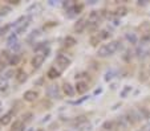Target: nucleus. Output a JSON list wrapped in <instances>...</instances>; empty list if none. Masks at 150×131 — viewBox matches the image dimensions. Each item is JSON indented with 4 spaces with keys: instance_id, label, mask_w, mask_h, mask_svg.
I'll return each mask as SVG.
<instances>
[{
    "instance_id": "1",
    "label": "nucleus",
    "mask_w": 150,
    "mask_h": 131,
    "mask_svg": "<svg viewBox=\"0 0 150 131\" xmlns=\"http://www.w3.org/2000/svg\"><path fill=\"white\" fill-rule=\"evenodd\" d=\"M119 46H121L119 41H110L109 44L101 45L97 50V54H98V57H108V56H112L113 53H115L119 49Z\"/></svg>"
},
{
    "instance_id": "2",
    "label": "nucleus",
    "mask_w": 150,
    "mask_h": 131,
    "mask_svg": "<svg viewBox=\"0 0 150 131\" xmlns=\"http://www.w3.org/2000/svg\"><path fill=\"white\" fill-rule=\"evenodd\" d=\"M101 12L98 11H92L90 13H89L88 16V27L90 28V29H94V28L100 24V20H101Z\"/></svg>"
},
{
    "instance_id": "3",
    "label": "nucleus",
    "mask_w": 150,
    "mask_h": 131,
    "mask_svg": "<svg viewBox=\"0 0 150 131\" xmlns=\"http://www.w3.org/2000/svg\"><path fill=\"white\" fill-rule=\"evenodd\" d=\"M56 64H57L61 69H66V68L70 65V60L66 57V56H64V54H58L57 57H56Z\"/></svg>"
},
{
    "instance_id": "4",
    "label": "nucleus",
    "mask_w": 150,
    "mask_h": 131,
    "mask_svg": "<svg viewBox=\"0 0 150 131\" xmlns=\"http://www.w3.org/2000/svg\"><path fill=\"white\" fill-rule=\"evenodd\" d=\"M86 21H88V20L85 19V17H81V19L74 24V31H76L77 33H82V31L88 27V23H86Z\"/></svg>"
},
{
    "instance_id": "5",
    "label": "nucleus",
    "mask_w": 150,
    "mask_h": 131,
    "mask_svg": "<svg viewBox=\"0 0 150 131\" xmlns=\"http://www.w3.org/2000/svg\"><path fill=\"white\" fill-rule=\"evenodd\" d=\"M46 95L50 97V98H58L60 94H58V88L57 85H49L46 88Z\"/></svg>"
},
{
    "instance_id": "6",
    "label": "nucleus",
    "mask_w": 150,
    "mask_h": 131,
    "mask_svg": "<svg viewBox=\"0 0 150 131\" xmlns=\"http://www.w3.org/2000/svg\"><path fill=\"white\" fill-rule=\"evenodd\" d=\"M44 61H45V56L37 54V56H35V57L32 58V66H33L35 69H37V68H40V66L44 64Z\"/></svg>"
},
{
    "instance_id": "7",
    "label": "nucleus",
    "mask_w": 150,
    "mask_h": 131,
    "mask_svg": "<svg viewBox=\"0 0 150 131\" xmlns=\"http://www.w3.org/2000/svg\"><path fill=\"white\" fill-rule=\"evenodd\" d=\"M37 92H35V90H28V92L24 93V99L27 101V102H33V101L37 99Z\"/></svg>"
},
{
    "instance_id": "8",
    "label": "nucleus",
    "mask_w": 150,
    "mask_h": 131,
    "mask_svg": "<svg viewBox=\"0 0 150 131\" xmlns=\"http://www.w3.org/2000/svg\"><path fill=\"white\" fill-rule=\"evenodd\" d=\"M62 90H64V93H65L68 97H73L74 93H76V89L70 85V84H68V82H64V84H62Z\"/></svg>"
},
{
    "instance_id": "9",
    "label": "nucleus",
    "mask_w": 150,
    "mask_h": 131,
    "mask_svg": "<svg viewBox=\"0 0 150 131\" xmlns=\"http://www.w3.org/2000/svg\"><path fill=\"white\" fill-rule=\"evenodd\" d=\"M86 90H88V84H86V82L80 81V82H77V84H76V92H77V93H80V94H84Z\"/></svg>"
},
{
    "instance_id": "10",
    "label": "nucleus",
    "mask_w": 150,
    "mask_h": 131,
    "mask_svg": "<svg viewBox=\"0 0 150 131\" xmlns=\"http://www.w3.org/2000/svg\"><path fill=\"white\" fill-rule=\"evenodd\" d=\"M138 29L141 31L142 36H149L150 35V24L149 23H142L138 27Z\"/></svg>"
},
{
    "instance_id": "11",
    "label": "nucleus",
    "mask_w": 150,
    "mask_h": 131,
    "mask_svg": "<svg viewBox=\"0 0 150 131\" xmlns=\"http://www.w3.org/2000/svg\"><path fill=\"white\" fill-rule=\"evenodd\" d=\"M24 130V123L23 120H15L12 123V131H23Z\"/></svg>"
},
{
    "instance_id": "12",
    "label": "nucleus",
    "mask_w": 150,
    "mask_h": 131,
    "mask_svg": "<svg viewBox=\"0 0 150 131\" xmlns=\"http://www.w3.org/2000/svg\"><path fill=\"white\" fill-rule=\"evenodd\" d=\"M46 76H48L50 80H54V78H57L58 76H60V70H57L56 68H50V69L48 70Z\"/></svg>"
},
{
    "instance_id": "13",
    "label": "nucleus",
    "mask_w": 150,
    "mask_h": 131,
    "mask_svg": "<svg viewBox=\"0 0 150 131\" xmlns=\"http://www.w3.org/2000/svg\"><path fill=\"white\" fill-rule=\"evenodd\" d=\"M27 78H28L27 73H24L23 70H19V72H17V76H16V81H17V82L23 84V82L27 81Z\"/></svg>"
},
{
    "instance_id": "14",
    "label": "nucleus",
    "mask_w": 150,
    "mask_h": 131,
    "mask_svg": "<svg viewBox=\"0 0 150 131\" xmlns=\"http://www.w3.org/2000/svg\"><path fill=\"white\" fill-rule=\"evenodd\" d=\"M138 111H139V114H141L142 118H145V119H150V111H149V109L147 107L141 106V107L138 109Z\"/></svg>"
},
{
    "instance_id": "15",
    "label": "nucleus",
    "mask_w": 150,
    "mask_h": 131,
    "mask_svg": "<svg viewBox=\"0 0 150 131\" xmlns=\"http://www.w3.org/2000/svg\"><path fill=\"white\" fill-rule=\"evenodd\" d=\"M11 119H12V113H7L5 115L1 117V119H0V123L3 124V126H7V124L11 122Z\"/></svg>"
},
{
    "instance_id": "16",
    "label": "nucleus",
    "mask_w": 150,
    "mask_h": 131,
    "mask_svg": "<svg viewBox=\"0 0 150 131\" xmlns=\"http://www.w3.org/2000/svg\"><path fill=\"white\" fill-rule=\"evenodd\" d=\"M20 60H21V57H20V54H13V56H11V60H9V65H19Z\"/></svg>"
},
{
    "instance_id": "17",
    "label": "nucleus",
    "mask_w": 150,
    "mask_h": 131,
    "mask_svg": "<svg viewBox=\"0 0 150 131\" xmlns=\"http://www.w3.org/2000/svg\"><path fill=\"white\" fill-rule=\"evenodd\" d=\"M64 44L68 45V46H73L74 44H77V43H76V39H74V37H72V36H66L65 39H64Z\"/></svg>"
},
{
    "instance_id": "18",
    "label": "nucleus",
    "mask_w": 150,
    "mask_h": 131,
    "mask_svg": "<svg viewBox=\"0 0 150 131\" xmlns=\"http://www.w3.org/2000/svg\"><path fill=\"white\" fill-rule=\"evenodd\" d=\"M113 126H114V122H113V120H106V122H104V124H102V128L109 131L113 128Z\"/></svg>"
},
{
    "instance_id": "19",
    "label": "nucleus",
    "mask_w": 150,
    "mask_h": 131,
    "mask_svg": "<svg viewBox=\"0 0 150 131\" xmlns=\"http://www.w3.org/2000/svg\"><path fill=\"white\" fill-rule=\"evenodd\" d=\"M126 13H127L126 7H119V8H117V11H115V15L117 16H125Z\"/></svg>"
},
{
    "instance_id": "20",
    "label": "nucleus",
    "mask_w": 150,
    "mask_h": 131,
    "mask_svg": "<svg viewBox=\"0 0 150 131\" xmlns=\"http://www.w3.org/2000/svg\"><path fill=\"white\" fill-rule=\"evenodd\" d=\"M126 39H127V41H129L130 44H135V43H137V36H135L134 33H127Z\"/></svg>"
},
{
    "instance_id": "21",
    "label": "nucleus",
    "mask_w": 150,
    "mask_h": 131,
    "mask_svg": "<svg viewBox=\"0 0 150 131\" xmlns=\"http://www.w3.org/2000/svg\"><path fill=\"white\" fill-rule=\"evenodd\" d=\"M41 49H44V50L48 49L46 48V43H38V45L35 46V52H38V50H41Z\"/></svg>"
},
{
    "instance_id": "22",
    "label": "nucleus",
    "mask_w": 150,
    "mask_h": 131,
    "mask_svg": "<svg viewBox=\"0 0 150 131\" xmlns=\"http://www.w3.org/2000/svg\"><path fill=\"white\" fill-rule=\"evenodd\" d=\"M1 60H5V61L9 62V60H11V56H9V53H8L7 50H3V52H1Z\"/></svg>"
},
{
    "instance_id": "23",
    "label": "nucleus",
    "mask_w": 150,
    "mask_h": 131,
    "mask_svg": "<svg viewBox=\"0 0 150 131\" xmlns=\"http://www.w3.org/2000/svg\"><path fill=\"white\" fill-rule=\"evenodd\" d=\"M100 37H98V35L97 36H92V37H90V44H92V45H97V44L100 43Z\"/></svg>"
},
{
    "instance_id": "24",
    "label": "nucleus",
    "mask_w": 150,
    "mask_h": 131,
    "mask_svg": "<svg viewBox=\"0 0 150 131\" xmlns=\"http://www.w3.org/2000/svg\"><path fill=\"white\" fill-rule=\"evenodd\" d=\"M7 89H8L7 81H0V92H5Z\"/></svg>"
},
{
    "instance_id": "25",
    "label": "nucleus",
    "mask_w": 150,
    "mask_h": 131,
    "mask_svg": "<svg viewBox=\"0 0 150 131\" xmlns=\"http://www.w3.org/2000/svg\"><path fill=\"white\" fill-rule=\"evenodd\" d=\"M11 27H12V25H4V27L0 29V35H1V36L5 35V33H7V32L11 29Z\"/></svg>"
},
{
    "instance_id": "26",
    "label": "nucleus",
    "mask_w": 150,
    "mask_h": 131,
    "mask_svg": "<svg viewBox=\"0 0 150 131\" xmlns=\"http://www.w3.org/2000/svg\"><path fill=\"white\" fill-rule=\"evenodd\" d=\"M27 27H28V23H25L24 25H21V27H20L19 29L16 31V35H20V33H23V32L25 31V29H27Z\"/></svg>"
},
{
    "instance_id": "27",
    "label": "nucleus",
    "mask_w": 150,
    "mask_h": 131,
    "mask_svg": "<svg viewBox=\"0 0 150 131\" xmlns=\"http://www.w3.org/2000/svg\"><path fill=\"white\" fill-rule=\"evenodd\" d=\"M85 117H78L77 119H74L73 120V124H80V123H82V122H85Z\"/></svg>"
},
{
    "instance_id": "28",
    "label": "nucleus",
    "mask_w": 150,
    "mask_h": 131,
    "mask_svg": "<svg viewBox=\"0 0 150 131\" xmlns=\"http://www.w3.org/2000/svg\"><path fill=\"white\" fill-rule=\"evenodd\" d=\"M98 37H100L101 40H102V39H108V37H109L108 31H101V35L98 36Z\"/></svg>"
},
{
    "instance_id": "29",
    "label": "nucleus",
    "mask_w": 150,
    "mask_h": 131,
    "mask_svg": "<svg viewBox=\"0 0 150 131\" xmlns=\"http://www.w3.org/2000/svg\"><path fill=\"white\" fill-rule=\"evenodd\" d=\"M32 118V114L31 113H25L23 115V122H27V120H29Z\"/></svg>"
},
{
    "instance_id": "30",
    "label": "nucleus",
    "mask_w": 150,
    "mask_h": 131,
    "mask_svg": "<svg viewBox=\"0 0 150 131\" xmlns=\"http://www.w3.org/2000/svg\"><path fill=\"white\" fill-rule=\"evenodd\" d=\"M37 35H38V31H33V32H32V35H31V36H29V37L27 39V41H28V43H31V41H32V39H33V37H36Z\"/></svg>"
},
{
    "instance_id": "31",
    "label": "nucleus",
    "mask_w": 150,
    "mask_h": 131,
    "mask_svg": "<svg viewBox=\"0 0 150 131\" xmlns=\"http://www.w3.org/2000/svg\"><path fill=\"white\" fill-rule=\"evenodd\" d=\"M73 11H74V13H80L81 11H82V5H74V8H73Z\"/></svg>"
},
{
    "instance_id": "32",
    "label": "nucleus",
    "mask_w": 150,
    "mask_h": 131,
    "mask_svg": "<svg viewBox=\"0 0 150 131\" xmlns=\"http://www.w3.org/2000/svg\"><path fill=\"white\" fill-rule=\"evenodd\" d=\"M9 11H11V8L9 7H4L3 9H1V13H0V15H7Z\"/></svg>"
},
{
    "instance_id": "33",
    "label": "nucleus",
    "mask_w": 150,
    "mask_h": 131,
    "mask_svg": "<svg viewBox=\"0 0 150 131\" xmlns=\"http://www.w3.org/2000/svg\"><path fill=\"white\" fill-rule=\"evenodd\" d=\"M12 76H13V70H8L7 73L4 74V77H5V78H11Z\"/></svg>"
},
{
    "instance_id": "34",
    "label": "nucleus",
    "mask_w": 150,
    "mask_h": 131,
    "mask_svg": "<svg viewBox=\"0 0 150 131\" xmlns=\"http://www.w3.org/2000/svg\"><path fill=\"white\" fill-rule=\"evenodd\" d=\"M129 90H130V88H126V89H125V90L122 92V97H125V94H126V93L129 92Z\"/></svg>"
},
{
    "instance_id": "35",
    "label": "nucleus",
    "mask_w": 150,
    "mask_h": 131,
    "mask_svg": "<svg viewBox=\"0 0 150 131\" xmlns=\"http://www.w3.org/2000/svg\"><path fill=\"white\" fill-rule=\"evenodd\" d=\"M4 69V61H0V70Z\"/></svg>"
},
{
    "instance_id": "36",
    "label": "nucleus",
    "mask_w": 150,
    "mask_h": 131,
    "mask_svg": "<svg viewBox=\"0 0 150 131\" xmlns=\"http://www.w3.org/2000/svg\"><path fill=\"white\" fill-rule=\"evenodd\" d=\"M149 54H150V50H149Z\"/></svg>"
}]
</instances>
